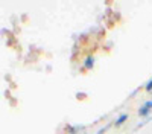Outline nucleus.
Instances as JSON below:
<instances>
[{
	"label": "nucleus",
	"mask_w": 152,
	"mask_h": 134,
	"mask_svg": "<svg viewBox=\"0 0 152 134\" xmlns=\"http://www.w3.org/2000/svg\"><path fill=\"white\" fill-rule=\"evenodd\" d=\"M94 67V55H87V58H85V61H84V69L85 70H91Z\"/></svg>",
	"instance_id": "nucleus-1"
},
{
	"label": "nucleus",
	"mask_w": 152,
	"mask_h": 134,
	"mask_svg": "<svg viewBox=\"0 0 152 134\" xmlns=\"http://www.w3.org/2000/svg\"><path fill=\"white\" fill-rule=\"evenodd\" d=\"M128 120V113H122V114H119L117 116V119L114 120V125L116 127H120V125H123L125 122Z\"/></svg>",
	"instance_id": "nucleus-2"
},
{
	"label": "nucleus",
	"mask_w": 152,
	"mask_h": 134,
	"mask_svg": "<svg viewBox=\"0 0 152 134\" xmlns=\"http://www.w3.org/2000/svg\"><path fill=\"white\" fill-rule=\"evenodd\" d=\"M151 113H152V110H149L148 107H145V105H142L140 108H138V116L140 117H149L151 116Z\"/></svg>",
	"instance_id": "nucleus-3"
},
{
	"label": "nucleus",
	"mask_w": 152,
	"mask_h": 134,
	"mask_svg": "<svg viewBox=\"0 0 152 134\" xmlns=\"http://www.w3.org/2000/svg\"><path fill=\"white\" fill-rule=\"evenodd\" d=\"M84 130V127H73V125H67L66 127V131L69 133V134H76V133H79V131H82Z\"/></svg>",
	"instance_id": "nucleus-4"
},
{
	"label": "nucleus",
	"mask_w": 152,
	"mask_h": 134,
	"mask_svg": "<svg viewBox=\"0 0 152 134\" xmlns=\"http://www.w3.org/2000/svg\"><path fill=\"white\" fill-rule=\"evenodd\" d=\"M151 120H152V116H149V117H146V119H143V120L140 122V124H138V125L135 127V131H137V130H140V128H143V127H145L146 124H149V122H151Z\"/></svg>",
	"instance_id": "nucleus-5"
},
{
	"label": "nucleus",
	"mask_w": 152,
	"mask_h": 134,
	"mask_svg": "<svg viewBox=\"0 0 152 134\" xmlns=\"http://www.w3.org/2000/svg\"><path fill=\"white\" fill-rule=\"evenodd\" d=\"M145 90H146L148 93H152V79H149V81L146 82V85H145Z\"/></svg>",
	"instance_id": "nucleus-6"
},
{
	"label": "nucleus",
	"mask_w": 152,
	"mask_h": 134,
	"mask_svg": "<svg viewBox=\"0 0 152 134\" xmlns=\"http://www.w3.org/2000/svg\"><path fill=\"white\" fill-rule=\"evenodd\" d=\"M108 128H110V125H107V127H104V128H100V130H99V131H96L94 134H104V133H105Z\"/></svg>",
	"instance_id": "nucleus-7"
},
{
	"label": "nucleus",
	"mask_w": 152,
	"mask_h": 134,
	"mask_svg": "<svg viewBox=\"0 0 152 134\" xmlns=\"http://www.w3.org/2000/svg\"><path fill=\"white\" fill-rule=\"evenodd\" d=\"M143 105H145V107H148L149 110H152V101H146Z\"/></svg>",
	"instance_id": "nucleus-8"
},
{
	"label": "nucleus",
	"mask_w": 152,
	"mask_h": 134,
	"mask_svg": "<svg viewBox=\"0 0 152 134\" xmlns=\"http://www.w3.org/2000/svg\"><path fill=\"white\" fill-rule=\"evenodd\" d=\"M151 94H152V93H151Z\"/></svg>",
	"instance_id": "nucleus-9"
}]
</instances>
